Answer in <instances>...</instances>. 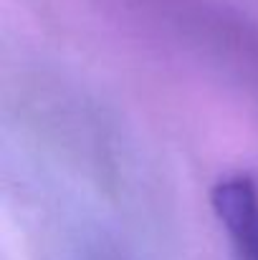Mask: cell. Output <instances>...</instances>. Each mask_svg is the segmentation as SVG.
I'll return each instance as SVG.
<instances>
[{
    "label": "cell",
    "instance_id": "obj_1",
    "mask_svg": "<svg viewBox=\"0 0 258 260\" xmlns=\"http://www.w3.org/2000/svg\"><path fill=\"white\" fill-rule=\"evenodd\" d=\"M213 212L238 260H258V182L248 172L225 174L210 192Z\"/></svg>",
    "mask_w": 258,
    "mask_h": 260
}]
</instances>
